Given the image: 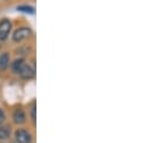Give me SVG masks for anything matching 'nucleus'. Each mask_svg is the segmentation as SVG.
Here are the masks:
<instances>
[{
	"mask_svg": "<svg viewBox=\"0 0 157 143\" xmlns=\"http://www.w3.org/2000/svg\"><path fill=\"white\" fill-rule=\"evenodd\" d=\"M9 62H10L9 53H2L0 56V71H5L9 67Z\"/></svg>",
	"mask_w": 157,
	"mask_h": 143,
	"instance_id": "nucleus-6",
	"label": "nucleus"
},
{
	"mask_svg": "<svg viewBox=\"0 0 157 143\" xmlns=\"http://www.w3.org/2000/svg\"><path fill=\"white\" fill-rule=\"evenodd\" d=\"M11 31V22L9 20H2L0 22V40H5Z\"/></svg>",
	"mask_w": 157,
	"mask_h": 143,
	"instance_id": "nucleus-3",
	"label": "nucleus"
},
{
	"mask_svg": "<svg viewBox=\"0 0 157 143\" xmlns=\"http://www.w3.org/2000/svg\"><path fill=\"white\" fill-rule=\"evenodd\" d=\"M5 120V114H4V112L0 109V125L2 124V121Z\"/></svg>",
	"mask_w": 157,
	"mask_h": 143,
	"instance_id": "nucleus-10",
	"label": "nucleus"
},
{
	"mask_svg": "<svg viewBox=\"0 0 157 143\" xmlns=\"http://www.w3.org/2000/svg\"><path fill=\"white\" fill-rule=\"evenodd\" d=\"M31 33H32V31H31L29 28H27V27H21V28H18V29H16L15 33L12 34V40H13L15 42H20V41L27 39L28 36L31 35Z\"/></svg>",
	"mask_w": 157,
	"mask_h": 143,
	"instance_id": "nucleus-1",
	"label": "nucleus"
},
{
	"mask_svg": "<svg viewBox=\"0 0 157 143\" xmlns=\"http://www.w3.org/2000/svg\"><path fill=\"white\" fill-rule=\"evenodd\" d=\"M23 79H32L33 76H34V69L31 67V66H27V64H25L23 67H22V69L21 72L18 73Z\"/></svg>",
	"mask_w": 157,
	"mask_h": 143,
	"instance_id": "nucleus-4",
	"label": "nucleus"
},
{
	"mask_svg": "<svg viewBox=\"0 0 157 143\" xmlns=\"http://www.w3.org/2000/svg\"><path fill=\"white\" fill-rule=\"evenodd\" d=\"M23 66H25L23 60H16V61H13V63H12V71L15 72V73H20Z\"/></svg>",
	"mask_w": 157,
	"mask_h": 143,
	"instance_id": "nucleus-8",
	"label": "nucleus"
},
{
	"mask_svg": "<svg viewBox=\"0 0 157 143\" xmlns=\"http://www.w3.org/2000/svg\"><path fill=\"white\" fill-rule=\"evenodd\" d=\"M32 118H33V120H36V108L34 107L32 109Z\"/></svg>",
	"mask_w": 157,
	"mask_h": 143,
	"instance_id": "nucleus-11",
	"label": "nucleus"
},
{
	"mask_svg": "<svg viewBox=\"0 0 157 143\" xmlns=\"http://www.w3.org/2000/svg\"><path fill=\"white\" fill-rule=\"evenodd\" d=\"M11 127L10 126H0V140H6L10 137Z\"/></svg>",
	"mask_w": 157,
	"mask_h": 143,
	"instance_id": "nucleus-7",
	"label": "nucleus"
},
{
	"mask_svg": "<svg viewBox=\"0 0 157 143\" xmlns=\"http://www.w3.org/2000/svg\"><path fill=\"white\" fill-rule=\"evenodd\" d=\"M13 120H15V123H17V124L25 123V120H26L25 112H23L22 109H16L15 113H13Z\"/></svg>",
	"mask_w": 157,
	"mask_h": 143,
	"instance_id": "nucleus-5",
	"label": "nucleus"
},
{
	"mask_svg": "<svg viewBox=\"0 0 157 143\" xmlns=\"http://www.w3.org/2000/svg\"><path fill=\"white\" fill-rule=\"evenodd\" d=\"M15 137H16V141L18 143H31L32 142V135L25 130V129H20L16 131L15 134Z\"/></svg>",
	"mask_w": 157,
	"mask_h": 143,
	"instance_id": "nucleus-2",
	"label": "nucleus"
},
{
	"mask_svg": "<svg viewBox=\"0 0 157 143\" xmlns=\"http://www.w3.org/2000/svg\"><path fill=\"white\" fill-rule=\"evenodd\" d=\"M17 10L18 11H25L27 13H34V9L31 7V6H20V7H17Z\"/></svg>",
	"mask_w": 157,
	"mask_h": 143,
	"instance_id": "nucleus-9",
	"label": "nucleus"
}]
</instances>
